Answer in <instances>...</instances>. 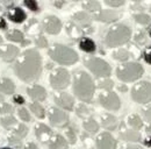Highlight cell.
Here are the masks:
<instances>
[{"instance_id": "6da1fadb", "label": "cell", "mask_w": 151, "mask_h": 149, "mask_svg": "<svg viewBox=\"0 0 151 149\" xmlns=\"http://www.w3.org/2000/svg\"><path fill=\"white\" fill-rule=\"evenodd\" d=\"M14 72L24 83H34L42 74V56L36 49H27L15 62Z\"/></svg>"}, {"instance_id": "7a4b0ae2", "label": "cell", "mask_w": 151, "mask_h": 149, "mask_svg": "<svg viewBox=\"0 0 151 149\" xmlns=\"http://www.w3.org/2000/svg\"><path fill=\"white\" fill-rule=\"evenodd\" d=\"M73 92L78 99L90 103L95 92V84L92 77L85 71H77L73 76Z\"/></svg>"}, {"instance_id": "3957f363", "label": "cell", "mask_w": 151, "mask_h": 149, "mask_svg": "<svg viewBox=\"0 0 151 149\" xmlns=\"http://www.w3.org/2000/svg\"><path fill=\"white\" fill-rule=\"evenodd\" d=\"M132 38V29L127 25L116 23L112 26L105 36V44L108 48H115L126 44Z\"/></svg>"}, {"instance_id": "277c9868", "label": "cell", "mask_w": 151, "mask_h": 149, "mask_svg": "<svg viewBox=\"0 0 151 149\" xmlns=\"http://www.w3.org/2000/svg\"><path fill=\"white\" fill-rule=\"evenodd\" d=\"M48 54L52 61H55L58 64L62 65H71L78 62L79 56L75 50L70 47H66L64 44L56 43L54 44L49 50Z\"/></svg>"}, {"instance_id": "5b68a950", "label": "cell", "mask_w": 151, "mask_h": 149, "mask_svg": "<svg viewBox=\"0 0 151 149\" xmlns=\"http://www.w3.org/2000/svg\"><path fill=\"white\" fill-rule=\"evenodd\" d=\"M143 74H144V69L137 62L123 63L116 69V77L123 83L135 82L139 79Z\"/></svg>"}, {"instance_id": "8992f818", "label": "cell", "mask_w": 151, "mask_h": 149, "mask_svg": "<svg viewBox=\"0 0 151 149\" xmlns=\"http://www.w3.org/2000/svg\"><path fill=\"white\" fill-rule=\"evenodd\" d=\"M86 68L94 74L96 78H108L112 72L111 65L102 58L99 57H90L85 61Z\"/></svg>"}, {"instance_id": "52a82bcc", "label": "cell", "mask_w": 151, "mask_h": 149, "mask_svg": "<svg viewBox=\"0 0 151 149\" xmlns=\"http://www.w3.org/2000/svg\"><path fill=\"white\" fill-rule=\"evenodd\" d=\"M50 85L54 90L60 91L66 89L70 85L71 82V76L70 72L65 68H56L52 70L50 74Z\"/></svg>"}, {"instance_id": "ba28073f", "label": "cell", "mask_w": 151, "mask_h": 149, "mask_svg": "<svg viewBox=\"0 0 151 149\" xmlns=\"http://www.w3.org/2000/svg\"><path fill=\"white\" fill-rule=\"evenodd\" d=\"M132 98L138 104H148L151 101V83L142 80L135 84L132 89Z\"/></svg>"}, {"instance_id": "9c48e42d", "label": "cell", "mask_w": 151, "mask_h": 149, "mask_svg": "<svg viewBox=\"0 0 151 149\" xmlns=\"http://www.w3.org/2000/svg\"><path fill=\"white\" fill-rule=\"evenodd\" d=\"M99 104L108 111H119L121 107V100L113 91H102L99 94Z\"/></svg>"}, {"instance_id": "30bf717a", "label": "cell", "mask_w": 151, "mask_h": 149, "mask_svg": "<svg viewBox=\"0 0 151 149\" xmlns=\"http://www.w3.org/2000/svg\"><path fill=\"white\" fill-rule=\"evenodd\" d=\"M48 118L52 126L55 127H65L69 124V115L60 108L50 107L48 111Z\"/></svg>"}, {"instance_id": "8fae6325", "label": "cell", "mask_w": 151, "mask_h": 149, "mask_svg": "<svg viewBox=\"0 0 151 149\" xmlns=\"http://www.w3.org/2000/svg\"><path fill=\"white\" fill-rule=\"evenodd\" d=\"M63 23L59 19L55 17V15H48L43 19L42 21V29L51 35H56L62 30Z\"/></svg>"}, {"instance_id": "7c38bea8", "label": "cell", "mask_w": 151, "mask_h": 149, "mask_svg": "<svg viewBox=\"0 0 151 149\" xmlns=\"http://www.w3.org/2000/svg\"><path fill=\"white\" fill-rule=\"evenodd\" d=\"M28 134V127L24 124H19L15 128L11 130V133L7 135L8 142L13 146H19L22 139Z\"/></svg>"}, {"instance_id": "4fadbf2b", "label": "cell", "mask_w": 151, "mask_h": 149, "mask_svg": "<svg viewBox=\"0 0 151 149\" xmlns=\"http://www.w3.org/2000/svg\"><path fill=\"white\" fill-rule=\"evenodd\" d=\"M116 140L108 132H104L96 137V149H116Z\"/></svg>"}, {"instance_id": "5bb4252c", "label": "cell", "mask_w": 151, "mask_h": 149, "mask_svg": "<svg viewBox=\"0 0 151 149\" xmlns=\"http://www.w3.org/2000/svg\"><path fill=\"white\" fill-rule=\"evenodd\" d=\"M20 54L19 48L14 44H6L0 47V58L7 63H11L18 58Z\"/></svg>"}, {"instance_id": "9a60e30c", "label": "cell", "mask_w": 151, "mask_h": 149, "mask_svg": "<svg viewBox=\"0 0 151 149\" xmlns=\"http://www.w3.org/2000/svg\"><path fill=\"white\" fill-rule=\"evenodd\" d=\"M54 101L56 103V105H58L60 108L66 110V111H71L75 106V98L65 92L57 93L56 95L54 97Z\"/></svg>"}, {"instance_id": "2e32d148", "label": "cell", "mask_w": 151, "mask_h": 149, "mask_svg": "<svg viewBox=\"0 0 151 149\" xmlns=\"http://www.w3.org/2000/svg\"><path fill=\"white\" fill-rule=\"evenodd\" d=\"M121 17V14L116 11L113 9H101L99 13H95L93 14V19L96 21H100V22H105V23H111V22H115L117 21Z\"/></svg>"}, {"instance_id": "e0dca14e", "label": "cell", "mask_w": 151, "mask_h": 149, "mask_svg": "<svg viewBox=\"0 0 151 149\" xmlns=\"http://www.w3.org/2000/svg\"><path fill=\"white\" fill-rule=\"evenodd\" d=\"M35 135L38 140L43 143H49V141L51 140L52 135V130L50 129V127H48L44 124H37L35 126Z\"/></svg>"}, {"instance_id": "ac0fdd59", "label": "cell", "mask_w": 151, "mask_h": 149, "mask_svg": "<svg viewBox=\"0 0 151 149\" xmlns=\"http://www.w3.org/2000/svg\"><path fill=\"white\" fill-rule=\"evenodd\" d=\"M7 18L12 22H14V23H22V22H24L27 20V14L21 7L14 6V7H9L8 8Z\"/></svg>"}, {"instance_id": "d6986e66", "label": "cell", "mask_w": 151, "mask_h": 149, "mask_svg": "<svg viewBox=\"0 0 151 149\" xmlns=\"http://www.w3.org/2000/svg\"><path fill=\"white\" fill-rule=\"evenodd\" d=\"M28 95L36 103V101H43L47 99V90L37 84H34L27 89Z\"/></svg>"}, {"instance_id": "ffe728a7", "label": "cell", "mask_w": 151, "mask_h": 149, "mask_svg": "<svg viewBox=\"0 0 151 149\" xmlns=\"http://www.w3.org/2000/svg\"><path fill=\"white\" fill-rule=\"evenodd\" d=\"M72 19L75 20L76 22H78L81 26V29L85 32L86 28H91V22H92V18L88 15L87 12L85 11H78L73 13Z\"/></svg>"}, {"instance_id": "44dd1931", "label": "cell", "mask_w": 151, "mask_h": 149, "mask_svg": "<svg viewBox=\"0 0 151 149\" xmlns=\"http://www.w3.org/2000/svg\"><path fill=\"white\" fill-rule=\"evenodd\" d=\"M49 149H68L69 147V142L66 141V139L59 134H56L51 137V140L48 143Z\"/></svg>"}, {"instance_id": "7402d4cb", "label": "cell", "mask_w": 151, "mask_h": 149, "mask_svg": "<svg viewBox=\"0 0 151 149\" xmlns=\"http://www.w3.org/2000/svg\"><path fill=\"white\" fill-rule=\"evenodd\" d=\"M101 126L107 130H114L117 127V119L116 116H114L113 114L106 113L101 115Z\"/></svg>"}, {"instance_id": "603a6c76", "label": "cell", "mask_w": 151, "mask_h": 149, "mask_svg": "<svg viewBox=\"0 0 151 149\" xmlns=\"http://www.w3.org/2000/svg\"><path fill=\"white\" fill-rule=\"evenodd\" d=\"M120 139L127 142H138L141 140V134L134 129H122L120 132Z\"/></svg>"}, {"instance_id": "cb8c5ba5", "label": "cell", "mask_w": 151, "mask_h": 149, "mask_svg": "<svg viewBox=\"0 0 151 149\" xmlns=\"http://www.w3.org/2000/svg\"><path fill=\"white\" fill-rule=\"evenodd\" d=\"M79 48H80V50H83L87 54H93L96 50L94 41L90 37H83L81 40H79Z\"/></svg>"}, {"instance_id": "d4e9b609", "label": "cell", "mask_w": 151, "mask_h": 149, "mask_svg": "<svg viewBox=\"0 0 151 149\" xmlns=\"http://www.w3.org/2000/svg\"><path fill=\"white\" fill-rule=\"evenodd\" d=\"M0 92L4 94H13L15 92V84L9 78L0 79Z\"/></svg>"}, {"instance_id": "484cf974", "label": "cell", "mask_w": 151, "mask_h": 149, "mask_svg": "<svg viewBox=\"0 0 151 149\" xmlns=\"http://www.w3.org/2000/svg\"><path fill=\"white\" fill-rule=\"evenodd\" d=\"M66 32H68L69 36L72 37V38H80V40L83 38L84 30L80 27H78L77 25H75L73 22H69L66 25Z\"/></svg>"}, {"instance_id": "4316f807", "label": "cell", "mask_w": 151, "mask_h": 149, "mask_svg": "<svg viewBox=\"0 0 151 149\" xmlns=\"http://www.w3.org/2000/svg\"><path fill=\"white\" fill-rule=\"evenodd\" d=\"M6 38L12 41V42H17V43H22L26 40L23 33L21 30H18V29H12V30L6 32Z\"/></svg>"}, {"instance_id": "83f0119b", "label": "cell", "mask_w": 151, "mask_h": 149, "mask_svg": "<svg viewBox=\"0 0 151 149\" xmlns=\"http://www.w3.org/2000/svg\"><path fill=\"white\" fill-rule=\"evenodd\" d=\"M81 7L87 11V12H91V13H99L101 11V4L99 1H95V0H88V1H85L81 4Z\"/></svg>"}, {"instance_id": "f1b7e54d", "label": "cell", "mask_w": 151, "mask_h": 149, "mask_svg": "<svg viewBox=\"0 0 151 149\" xmlns=\"http://www.w3.org/2000/svg\"><path fill=\"white\" fill-rule=\"evenodd\" d=\"M0 125L5 128V129H13L18 126V121L13 115H5L0 119Z\"/></svg>"}, {"instance_id": "f546056e", "label": "cell", "mask_w": 151, "mask_h": 149, "mask_svg": "<svg viewBox=\"0 0 151 149\" xmlns=\"http://www.w3.org/2000/svg\"><path fill=\"white\" fill-rule=\"evenodd\" d=\"M127 122L132 127V129L137 130V132L143 127V121H142V119L139 118L138 114H132V115H129L128 119H127Z\"/></svg>"}, {"instance_id": "4dcf8cb0", "label": "cell", "mask_w": 151, "mask_h": 149, "mask_svg": "<svg viewBox=\"0 0 151 149\" xmlns=\"http://www.w3.org/2000/svg\"><path fill=\"white\" fill-rule=\"evenodd\" d=\"M114 59H116V61H120V62H126V61H128L129 58H130V51H128L127 49H124V48H120V49H116L115 51H113V54H112Z\"/></svg>"}, {"instance_id": "1f68e13d", "label": "cell", "mask_w": 151, "mask_h": 149, "mask_svg": "<svg viewBox=\"0 0 151 149\" xmlns=\"http://www.w3.org/2000/svg\"><path fill=\"white\" fill-rule=\"evenodd\" d=\"M83 127H84V129L87 130L88 133L94 134V133H96V132L99 130V124H98V121H96L95 119L88 118V119H86V120L83 122Z\"/></svg>"}, {"instance_id": "d6a6232c", "label": "cell", "mask_w": 151, "mask_h": 149, "mask_svg": "<svg viewBox=\"0 0 151 149\" xmlns=\"http://www.w3.org/2000/svg\"><path fill=\"white\" fill-rule=\"evenodd\" d=\"M132 18L137 23H139L142 26H148L151 22V17L149 14H145V13H136L132 15Z\"/></svg>"}, {"instance_id": "836d02e7", "label": "cell", "mask_w": 151, "mask_h": 149, "mask_svg": "<svg viewBox=\"0 0 151 149\" xmlns=\"http://www.w3.org/2000/svg\"><path fill=\"white\" fill-rule=\"evenodd\" d=\"M29 108L38 119H43L45 116V111H44V108L42 107V105L40 103H32L29 105Z\"/></svg>"}, {"instance_id": "e575fe53", "label": "cell", "mask_w": 151, "mask_h": 149, "mask_svg": "<svg viewBox=\"0 0 151 149\" xmlns=\"http://www.w3.org/2000/svg\"><path fill=\"white\" fill-rule=\"evenodd\" d=\"M96 86L104 91H112V89L114 88V82L108 78H102V79H99Z\"/></svg>"}, {"instance_id": "d590c367", "label": "cell", "mask_w": 151, "mask_h": 149, "mask_svg": "<svg viewBox=\"0 0 151 149\" xmlns=\"http://www.w3.org/2000/svg\"><path fill=\"white\" fill-rule=\"evenodd\" d=\"M23 5L28 9H30L32 12H40V6H38V4L35 0H24L23 1Z\"/></svg>"}, {"instance_id": "8d00e7d4", "label": "cell", "mask_w": 151, "mask_h": 149, "mask_svg": "<svg viewBox=\"0 0 151 149\" xmlns=\"http://www.w3.org/2000/svg\"><path fill=\"white\" fill-rule=\"evenodd\" d=\"M14 108L11 104L8 103H1L0 104V114H6V115H11V113H13Z\"/></svg>"}, {"instance_id": "74e56055", "label": "cell", "mask_w": 151, "mask_h": 149, "mask_svg": "<svg viewBox=\"0 0 151 149\" xmlns=\"http://www.w3.org/2000/svg\"><path fill=\"white\" fill-rule=\"evenodd\" d=\"M76 113L78 116L83 118V116H86L88 113H90V110L87 108V106L85 104H79L77 107H76Z\"/></svg>"}, {"instance_id": "f35d334b", "label": "cell", "mask_w": 151, "mask_h": 149, "mask_svg": "<svg viewBox=\"0 0 151 149\" xmlns=\"http://www.w3.org/2000/svg\"><path fill=\"white\" fill-rule=\"evenodd\" d=\"M18 114H19V118L22 120V121H24V122H29L30 121V114H29V112L27 111V108H20L19 111H18Z\"/></svg>"}, {"instance_id": "ab89813d", "label": "cell", "mask_w": 151, "mask_h": 149, "mask_svg": "<svg viewBox=\"0 0 151 149\" xmlns=\"http://www.w3.org/2000/svg\"><path fill=\"white\" fill-rule=\"evenodd\" d=\"M134 38H135V42L138 43V44H144V43L147 42V35H145V33L142 32V30H141V32H137Z\"/></svg>"}, {"instance_id": "60d3db41", "label": "cell", "mask_w": 151, "mask_h": 149, "mask_svg": "<svg viewBox=\"0 0 151 149\" xmlns=\"http://www.w3.org/2000/svg\"><path fill=\"white\" fill-rule=\"evenodd\" d=\"M35 44L37 46L38 48H45V47H48V40L43 36V35H40L35 40Z\"/></svg>"}, {"instance_id": "b9f144b4", "label": "cell", "mask_w": 151, "mask_h": 149, "mask_svg": "<svg viewBox=\"0 0 151 149\" xmlns=\"http://www.w3.org/2000/svg\"><path fill=\"white\" fill-rule=\"evenodd\" d=\"M66 136H68V140L70 141V143L75 145L76 142H77V135H76L73 128H71V127H70L69 129L66 130Z\"/></svg>"}, {"instance_id": "7bdbcfd3", "label": "cell", "mask_w": 151, "mask_h": 149, "mask_svg": "<svg viewBox=\"0 0 151 149\" xmlns=\"http://www.w3.org/2000/svg\"><path fill=\"white\" fill-rule=\"evenodd\" d=\"M105 4L109 7H120V6L124 5V1L123 0H106Z\"/></svg>"}, {"instance_id": "ee69618b", "label": "cell", "mask_w": 151, "mask_h": 149, "mask_svg": "<svg viewBox=\"0 0 151 149\" xmlns=\"http://www.w3.org/2000/svg\"><path fill=\"white\" fill-rule=\"evenodd\" d=\"M143 59L148 63V64H151V46L147 47L143 51Z\"/></svg>"}, {"instance_id": "f6af8a7d", "label": "cell", "mask_w": 151, "mask_h": 149, "mask_svg": "<svg viewBox=\"0 0 151 149\" xmlns=\"http://www.w3.org/2000/svg\"><path fill=\"white\" fill-rule=\"evenodd\" d=\"M143 115H144L145 120H148V121L151 124V107L147 108V110H144V111H143Z\"/></svg>"}, {"instance_id": "bcb514c9", "label": "cell", "mask_w": 151, "mask_h": 149, "mask_svg": "<svg viewBox=\"0 0 151 149\" xmlns=\"http://www.w3.org/2000/svg\"><path fill=\"white\" fill-rule=\"evenodd\" d=\"M23 149H38V147L36 146V143H34V142H28Z\"/></svg>"}, {"instance_id": "7dc6e473", "label": "cell", "mask_w": 151, "mask_h": 149, "mask_svg": "<svg viewBox=\"0 0 151 149\" xmlns=\"http://www.w3.org/2000/svg\"><path fill=\"white\" fill-rule=\"evenodd\" d=\"M14 101L17 103V104H20V105H22L23 103H24V99L21 97V95H14Z\"/></svg>"}, {"instance_id": "c3c4849f", "label": "cell", "mask_w": 151, "mask_h": 149, "mask_svg": "<svg viewBox=\"0 0 151 149\" xmlns=\"http://www.w3.org/2000/svg\"><path fill=\"white\" fill-rule=\"evenodd\" d=\"M7 28V22H6V20L2 18V17H0V29H6Z\"/></svg>"}, {"instance_id": "681fc988", "label": "cell", "mask_w": 151, "mask_h": 149, "mask_svg": "<svg viewBox=\"0 0 151 149\" xmlns=\"http://www.w3.org/2000/svg\"><path fill=\"white\" fill-rule=\"evenodd\" d=\"M122 149H144L141 146H135V145H128V146H124L122 147Z\"/></svg>"}, {"instance_id": "f907efd6", "label": "cell", "mask_w": 151, "mask_h": 149, "mask_svg": "<svg viewBox=\"0 0 151 149\" xmlns=\"http://www.w3.org/2000/svg\"><path fill=\"white\" fill-rule=\"evenodd\" d=\"M144 145H145V146H148V147H151V137L147 139V140L144 141Z\"/></svg>"}, {"instance_id": "816d5d0a", "label": "cell", "mask_w": 151, "mask_h": 149, "mask_svg": "<svg viewBox=\"0 0 151 149\" xmlns=\"http://www.w3.org/2000/svg\"><path fill=\"white\" fill-rule=\"evenodd\" d=\"M145 132H147V133H149V134H151V124L147 127V128H145Z\"/></svg>"}, {"instance_id": "f5cc1de1", "label": "cell", "mask_w": 151, "mask_h": 149, "mask_svg": "<svg viewBox=\"0 0 151 149\" xmlns=\"http://www.w3.org/2000/svg\"><path fill=\"white\" fill-rule=\"evenodd\" d=\"M54 5H55V6H58V7H60L62 5H64V2H63V1H62V2H54Z\"/></svg>"}, {"instance_id": "db71d44e", "label": "cell", "mask_w": 151, "mask_h": 149, "mask_svg": "<svg viewBox=\"0 0 151 149\" xmlns=\"http://www.w3.org/2000/svg\"><path fill=\"white\" fill-rule=\"evenodd\" d=\"M2 43H4V38H2V37H1V35H0V46H1Z\"/></svg>"}, {"instance_id": "11a10c76", "label": "cell", "mask_w": 151, "mask_h": 149, "mask_svg": "<svg viewBox=\"0 0 151 149\" xmlns=\"http://www.w3.org/2000/svg\"><path fill=\"white\" fill-rule=\"evenodd\" d=\"M0 149H13V148H11V147H1Z\"/></svg>"}, {"instance_id": "9f6ffc18", "label": "cell", "mask_w": 151, "mask_h": 149, "mask_svg": "<svg viewBox=\"0 0 151 149\" xmlns=\"http://www.w3.org/2000/svg\"><path fill=\"white\" fill-rule=\"evenodd\" d=\"M1 12H4V7L0 5V13H1Z\"/></svg>"}, {"instance_id": "6f0895ef", "label": "cell", "mask_w": 151, "mask_h": 149, "mask_svg": "<svg viewBox=\"0 0 151 149\" xmlns=\"http://www.w3.org/2000/svg\"><path fill=\"white\" fill-rule=\"evenodd\" d=\"M0 101H2V103H4V97H2L1 94H0Z\"/></svg>"}, {"instance_id": "680465c9", "label": "cell", "mask_w": 151, "mask_h": 149, "mask_svg": "<svg viewBox=\"0 0 151 149\" xmlns=\"http://www.w3.org/2000/svg\"><path fill=\"white\" fill-rule=\"evenodd\" d=\"M149 35H150V37H151V28H150V30H149Z\"/></svg>"}, {"instance_id": "91938a15", "label": "cell", "mask_w": 151, "mask_h": 149, "mask_svg": "<svg viewBox=\"0 0 151 149\" xmlns=\"http://www.w3.org/2000/svg\"><path fill=\"white\" fill-rule=\"evenodd\" d=\"M150 12H151V9H150Z\"/></svg>"}]
</instances>
